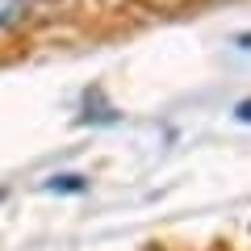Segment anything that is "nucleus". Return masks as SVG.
<instances>
[{"label":"nucleus","instance_id":"1","mask_svg":"<svg viewBox=\"0 0 251 251\" xmlns=\"http://www.w3.org/2000/svg\"><path fill=\"white\" fill-rule=\"evenodd\" d=\"M29 13H34V0H0V29L25 25Z\"/></svg>","mask_w":251,"mask_h":251},{"label":"nucleus","instance_id":"2","mask_svg":"<svg viewBox=\"0 0 251 251\" xmlns=\"http://www.w3.org/2000/svg\"><path fill=\"white\" fill-rule=\"evenodd\" d=\"M46 188H50V193H59V188H67V193H84L88 180L75 176V172H67V176H50V180H46Z\"/></svg>","mask_w":251,"mask_h":251},{"label":"nucleus","instance_id":"3","mask_svg":"<svg viewBox=\"0 0 251 251\" xmlns=\"http://www.w3.org/2000/svg\"><path fill=\"white\" fill-rule=\"evenodd\" d=\"M234 117H239L243 126H251V100H243V105H234Z\"/></svg>","mask_w":251,"mask_h":251},{"label":"nucleus","instance_id":"4","mask_svg":"<svg viewBox=\"0 0 251 251\" xmlns=\"http://www.w3.org/2000/svg\"><path fill=\"white\" fill-rule=\"evenodd\" d=\"M0 197H4V193H0Z\"/></svg>","mask_w":251,"mask_h":251}]
</instances>
